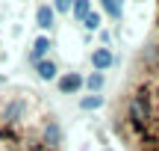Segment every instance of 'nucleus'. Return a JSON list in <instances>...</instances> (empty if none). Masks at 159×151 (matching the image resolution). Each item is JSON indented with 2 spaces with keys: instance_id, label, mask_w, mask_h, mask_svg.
Listing matches in <instances>:
<instances>
[{
  "instance_id": "nucleus-1",
  "label": "nucleus",
  "mask_w": 159,
  "mask_h": 151,
  "mask_svg": "<svg viewBox=\"0 0 159 151\" xmlns=\"http://www.w3.org/2000/svg\"><path fill=\"white\" fill-rule=\"evenodd\" d=\"M83 77L80 74H74V71H71V74H62L59 77V92H65V95H71V92H80V89H83Z\"/></svg>"
},
{
  "instance_id": "nucleus-2",
  "label": "nucleus",
  "mask_w": 159,
  "mask_h": 151,
  "mask_svg": "<svg viewBox=\"0 0 159 151\" xmlns=\"http://www.w3.org/2000/svg\"><path fill=\"white\" fill-rule=\"evenodd\" d=\"M112 62H115V56L109 53V47H97V51L91 53V65H94L97 71H106Z\"/></svg>"
},
{
  "instance_id": "nucleus-3",
  "label": "nucleus",
  "mask_w": 159,
  "mask_h": 151,
  "mask_svg": "<svg viewBox=\"0 0 159 151\" xmlns=\"http://www.w3.org/2000/svg\"><path fill=\"white\" fill-rule=\"evenodd\" d=\"M59 142H62V128H59L56 122H47L44 124V145L47 148H56Z\"/></svg>"
},
{
  "instance_id": "nucleus-4",
  "label": "nucleus",
  "mask_w": 159,
  "mask_h": 151,
  "mask_svg": "<svg viewBox=\"0 0 159 151\" xmlns=\"http://www.w3.org/2000/svg\"><path fill=\"white\" fill-rule=\"evenodd\" d=\"M50 51V39L47 36H41V39H35V45H33V53H30V62L33 65H39L41 62V56Z\"/></svg>"
},
{
  "instance_id": "nucleus-5",
  "label": "nucleus",
  "mask_w": 159,
  "mask_h": 151,
  "mask_svg": "<svg viewBox=\"0 0 159 151\" xmlns=\"http://www.w3.org/2000/svg\"><path fill=\"white\" fill-rule=\"evenodd\" d=\"M21 113H24V101H9L3 107V122H18Z\"/></svg>"
},
{
  "instance_id": "nucleus-6",
  "label": "nucleus",
  "mask_w": 159,
  "mask_h": 151,
  "mask_svg": "<svg viewBox=\"0 0 159 151\" xmlns=\"http://www.w3.org/2000/svg\"><path fill=\"white\" fill-rule=\"evenodd\" d=\"M35 21H39V27L41 30H50L53 27V9H50V6H39V12H35Z\"/></svg>"
},
{
  "instance_id": "nucleus-7",
  "label": "nucleus",
  "mask_w": 159,
  "mask_h": 151,
  "mask_svg": "<svg viewBox=\"0 0 159 151\" xmlns=\"http://www.w3.org/2000/svg\"><path fill=\"white\" fill-rule=\"evenodd\" d=\"M35 68H39V77H41V80H53V77H56V71H59L53 59H41Z\"/></svg>"
},
{
  "instance_id": "nucleus-8",
  "label": "nucleus",
  "mask_w": 159,
  "mask_h": 151,
  "mask_svg": "<svg viewBox=\"0 0 159 151\" xmlns=\"http://www.w3.org/2000/svg\"><path fill=\"white\" fill-rule=\"evenodd\" d=\"M100 104H103V98H100V95H85V98L80 101V110H85V113H89V110H97Z\"/></svg>"
},
{
  "instance_id": "nucleus-9",
  "label": "nucleus",
  "mask_w": 159,
  "mask_h": 151,
  "mask_svg": "<svg viewBox=\"0 0 159 151\" xmlns=\"http://www.w3.org/2000/svg\"><path fill=\"white\" fill-rule=\"evenodd\" d=\"M89 15H91V6H89V0H77V3H74V18L85 21Z\"/></svg>"
},
{
  "instance_id": "nucleus-10",
  "label": "nucleus",
  "mask_w": 159,
  "mask_h": 151,
  "mask_svg": "<svg viewBox=\"0 0 159 151\" xmlns=\"http://www.w3.org/2000/svg\"><path fill=\"white\" fill-rule=\"evenodd\" d=\"M85 86L91 89V95H97V92L103 89V74H100V71H94V74H91L89 80H85Z\"/></svg>"
},
{
  "instance_id": "nucleus-11",
  "label": "nucleus",
  "mask_w": 159,
  "mask_h": 151,
  "mask_svg": "<svg viewBox=\"0 0 159 151\" xmlns=\"http://www.w3.org/2000/svg\"><path fill=\"white\" fill-rule=\"evenodd\" d=\"M83 24H85V30H97V27H100V24H103V21H100V15H97V12H91V15H89V18H85V21H83Z\"/></svg>"
},
{
  "instance_id": "nucleus-12",
  "label": "nucleus",
  "mask_w": 159,
  "mask_h": 151,
  "mask_svg": "<svg viewBox=\"0 0 159 151\" xmlns=\"http://www.w3.org/2000/svg\"><path fill=\"white\" fill-rule=\"evenodd\" d=\"M103 12H109V15H115V18H121V6L118 3H109V0H103Z\"/></svg>"
},
{
  "instance_id": "nucleus-13",
  "label": "nucleus",
  "mask_w": 159,
  "mask_h": 151,
  "mask_svg": "<svg viewBox=\"0 0 159 151\" xmlns=\"http://www.w3.org/2000/svg\"><path fill=\"white\" fill-rule=\"evenodd\" d=\"M53 9H56V12H68V9H71V3H65V0H59V3L53 6Z\"/></svg>"
},
{
  "instance_id": "nucleus-14",
  "label": "nucleus",
  "mask_w": 159,
  "mask_h": 151,
  "mask_svg": "<svg viewBox=\"0 0 159 151\" xmlns=\"http://www.w3.org/2000/svg\"><path fill=\"white\" fill-rule=\"evenodd\" d=\"M0 80H3V77H0Z\"/></svg>"
}]
</instances>
